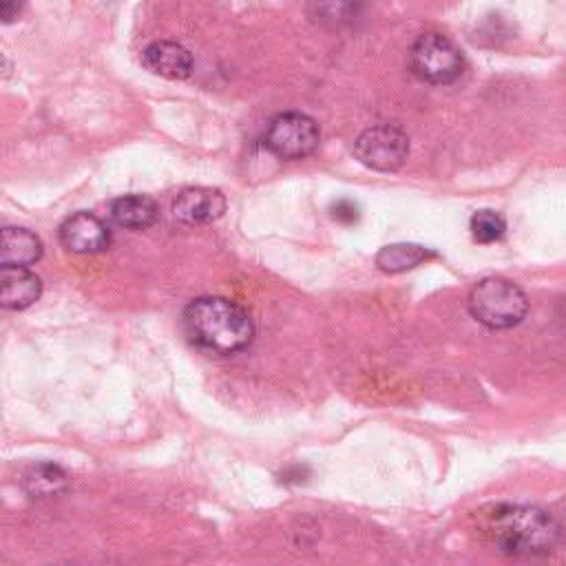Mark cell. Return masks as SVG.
I'll return each mask as SVG.
<instances>
[{
  "label": "cell",
  "instance_id": "ac0fdd59",
  "mask_svg": "<svg viewBox=\"0 0 566 566\" xmlns=\"http://www.w3.org/2000/svg\"><path fill=\"white\" fill-rule=\"evenodd\" d=\"M24 9V0H0V18L4 24H11Z\"/></svg>",
  "mask_w": 566,
  "mask_h": 566
},
{
  "label": "cell",
  "instance_id": "8992f818",
  "mask_svg": "<svg viewBox=\"0 0 566 566\" xmlns=\"http://www.w3.org/2000/svg\"><path fill=\"white\" fill-rule=\"evenodd\" d=\"M354 157L371 170L394 172L409 157V137L396 124H374L356 137Z\"/></svg>",
  "mask_w": 566,
  "mask_h": 566
},
{
  "label": "cell",
  "instance_id": "e0dca14e",
  "mask_svg": "<svg viewBox=\"0 0 566 566\" xmlns=\"http://www.w3.org/2000/svg\"><path fill=\"white\" fill-rule=\"evenodd\" d=\"M332 217H334L336 221H340V223L352 226V223L358 221L360 212H358V206H356L354 201H349V199H338V201L332 206Z\"/></svg>",
  "mask_w": 566,
  "mask_h": 566
},
{
  "label": "cell",
  "instance_id": "30bf717a",
  "mask_svg": "<svg viewBox=\"0 0 566 566\" xmlns=\"http://www.w3.org/2000/svg\"><path fill=\"white\" fill-rule=\"evenodd\" d=\"M42 294V279L29 265H2L0 303L4 310H27Z\"/></svg>",
  "mask_w": 566,
  "mask_h": 566
},
{
  "label": "cell",
  "instance_id": "277c9868",
  "mask_svg": "<svg viewBox=\"0 0 566 566\" xmlns=\"http://www.w3.org/2000/svg\"><path fill=\"white\" fill-rule=\"evenodd\" d=\"M321 142L318 124L298 111L276 115L263 135V146L281 159H305L316 153Z\"/></svg>",
  "mask_w": 566,
  "mask_h": 566
},
{
  "label": "cell",
  "instance_id": "9c48e42d",
  "mask_svg": "<svg viewBox=\"0 0 566 566\" xmlns=\"http://www.w3.org/2000/svg\"><path fill=\"white\" fill-rule=\"evenodd\" d=\"M142 64L153 75L166 80H186L192 73V55L186 46L170 40L150 42L142 51Z\"/></svg>",
  "mask_w": 566,
  "mask_h": 566
},
{
  "label": "cell",
  "instance_id": "4fadbf2b",
  "mask_svg": "<svg viewBox=\"0 0 566 566\" xmlns=\"http://www.w3.org/2000/svg\"><path fill=\"white\" fill-rule=\"evenodd\" d=\"M66 486H69V475L55 462H38L22 473V489L31 497H40V500L55 497L64 493Z\"/></svg>",
  "mask_w": 566,
  "mask_h": 566
},
{
  "label": "cell",
  "instance_id": "ba28073f",
  "mask_svg": "<svg viewBox=\"0 0 566 566\" xmlns=\"http://www.w3.org/2000/svg\"><path fill=\"white\" fill-rule=\"evenodd\" d=\"M226 212V197L217 188L190 186L172 201V214L186 226H201L219 219Z\"/></svg>",
  "mask_w": 566,
  "mask_h": 566
},
{
  "label": "cell",
  "instance_id": "3957f363",
  "mask_svg": "<svg viewBox=\"0 0 566 566\" xmlns=\"http://www.w3.org/2000/svg\"><path fill=\"white\" fill-rule=\"evenodd\" d=\"M467 305L471 316L489 329L515 327L528 312V298L522 287L500 276H486L475 283Z\"/></svg>",
  "mask_w": 566,
  "mask_h": 566
},
{
  "label": "cell",
  "instance_id": "7a4b0ae2",
  "mask_svg": "<svg viewBox=\"0 0 566 566\" xmlns=\"http://www.w3.org/2000/svg\"><path fill=\"white\" fill-rule=\"evenodd\" d=\"M188 340L214 356L243 352L254 338V323L245 307L226 296H199L181 314Z\"/></svg>",
  "mask_w": 566,
  "mask_h": 566
},
{
  "label": "cell",
  "instance_id": "8fae6325",
  "mask_svg": "<svg viewBox=\"0 0 566 566\" xmlns=\"http://www.w3.org/2000/svg\"><path fill=\"white\" fill-rule=\"evenodd\" d=\"M159 210L155 199L148 195H122L108 203V217L113 219L115 226L126 228V230H144L155 223Z\"/></svg>",
  "mask_w": 566,
  "mask_h": 566
},
{
  "label": "cell",
  "instance_id": "9a60e30c",
  "mask_svg": "<svg viewBox=\"0 0 566 566\" xmlns=\"http://www.w3.org/2000/svg\"><path fill=\"white\" fill-rule=\"evenodd\" d=\"M314 18L329 27H343L360 13L363 0H312Z\"/></svg>",
  "mask_w": 566,
  "mask_h": 566
},
{
  "label": "cell",
  "instance_id": "7c38bea8",
  "mask_svg": "<svg viewBox=\"0 0 566 566\" xmlns=\"http://www.w3.org/2000/svg\"><path fill=\"white\" fill-rule=\"evenodd\" d=\"M42 241L27 228L7 226L0 239V263L2 265H33L42 256Z\"/></svg>",
  "mask_w": 566,
  "mask_h": 566
},
{
  "label": "cell",
  "instance_id": "6da1fadb",
  "mask_svg": "<svg viewBox=\"0 0 566 566\" xmlns=\"http://www.w3.org/2000/svg\"><path fill=\"white\" fill-rule=\"evenodd\" d=\"M478 535L506 555H546L559 537V524L537 506L491 504L475 511Z\"/></svg>",
  "mask_w": 566,
  "mask_h": 566
},
{
  "label": "cell",
  "instance_id": "52a82bcc",
  "mask_svg": "<svg viewBox=\"0 0 566 566\" xmlns=\"http://www.w3.org/2000/svg\"><path fill=\"white\" fill-rule=\"evenodd\" d=\"M57 237L60 243L75 254H97L111 243V232L106 223L84 210L66 217L57 230Z\"/></svg>",
  "mask_w": 566,
  "mask_h": 566
},
{
  "label": "cell",
  "instance_id": "2e32d148",
  "mask_svg": "<svg viewBox=\"0 0 566 566\" xmlns=\"http://www.w3.org/2000/svg\"><path fill=\"white\" fill-rule=\"evenodd\" d=\"M469 228H471V234L478 243H493V241H500L506 232V223L504 219L495 212V210H478L473 212L471 221H469Z\"/></svg>",
  "mask_w": 566,
  "mask_h": 566
},
{
  "label": "cell",
  "instance_id": "5b68a950",
  "mask_svg": "<svg viewBox=\"0 0 566 566\" xmlns=\"http://www.w3.org/2000/svg\"><path fill=\"white\" fill-rule=\"evenodd\" d=\"M409 66L422 82L449 84L462 73L464 60L460 49L442 33H422L409 51Z\"/></svg>",
  "mask_w": 566,
  "mask_h": 566
},
{
  "label": "cell",
  "instance_id": "5bb4252c",
  "mask_svg": "<svg viewBox=\"0 0 566 566\" xmlns=\"http://www.w3.org/2000/svg\"><path fill=\"white\" fill-rule=\"evenodd\" d=\"M433 256H436V252L420 243H391V245H385L378 250L376 265L382 272L398 274V272L413 270L416 265H420Z\"/></svg>",
  "mask_w": 566,
  "mask_h": 566
}]
</instances>
